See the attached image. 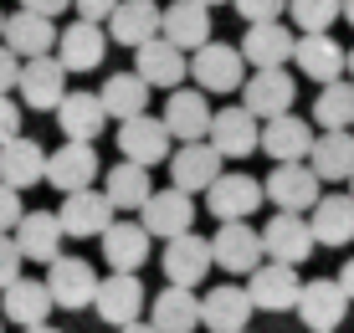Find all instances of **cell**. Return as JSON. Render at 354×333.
Returning <instances> with one entry per match:
<instances>
[{"mask_svg": "<svg viewBox=\"0 0 354 333\" xmlns=\"http://www.w3.org/2000/svg\"><path fill=\"white\" fill-rule=\"evenodd\" d=\"M190 77L201 82L205 93H236L241 82H247V57H241V46L205 41L201 52L190 57Z\"/></svg>", "mask_w": 354, "mask_h": 333, "instance_id": "5b68a950", "label": "cell"}, {"mask_svg": "<svg viewBox=\"0 0 354 333\" xmlns=\"http://www.w3.org/2000/svg\"><path fill=\"white\" fill-rule=\"evenodd\" d=\"M139 220H144V226H149L160 241L185 236V231L195 226V200H190V190H180V184H169V190H154L149 200H144Z\"/></svg>", "mask_w": 354, "mask_h": 333, "instance_id": "d6986e66", "label": "cell"}, {"mask_svg": "<svg viewBox=\"0 0 354 333\" xmlns=\"http://www.w3.org/2000/svg\"><path fill=\"white\" fill-rule=\"evenodd\" d=\"M308 333H334V328H308Z\"/></svg>", "mask_w": 354, "mask_h": 333, "instance_id": "11a10c76", "label": "cell"}, {"mask_svg": "<svg viewBox=\"0 0 354 333\" xmlns=\"http://www.w3.org/2000/svg\"><path fill=\"white\" fill-rule=\"evenodd\" d=\"M267 200V184H257L252 175H241V169H226L221 180L205 190V211L216 220H252V211Z\"/></svg>", "mask_w": 354, "mask_h": 333, "instance_id": "ba28073f", "label": "cell"}, {"mask_svg": "<svg viewBox=\"0 0 354 333\" xmlns=\"http://www.w3.org/2000/svg\"><path fill=\"white\" fill-rule=\"evenodd\" d=\"M319 246H349L354 241V195H324L308 211Z\"/></svg>", "mask_w": 354, "mask_h": 333, "instance_id": "74e56055", "label": "cell"}, {"mask_svg": "<svg viewBox=\"0 0 354 333\" xmlns=\"http://www.w3.org/2000/svg\"><path fill=\"white\" fill-rule=\"evenodd\" d=\"M21 216H26V205H21V190L0 180V231H16Z\"/></svg>", "mask_w": 354, "mask_h": 333, "instance_id": "7bdbcfd3", "label": "cell"}, {"mask_svg": "<svg viewBox=\"0 0 354 333\" xmlns=\"http://www.w3.org/2000/svg\"><path fill=\"white\" fill-rule=\"evenodd\" d=\"M252 313H257V303H252V292L247 287H211L201 298V323L205 333H236V328H247L252 323Z\"/></svg>", "mask_w": 354, "mask_h": 333, "instance_id": "83f0119b", "label": "cell"}, {"mask_svg": "<svg viewBox=\"0 0 354 333\" xmlns=\"http://www.w3.org/2000/svg\"><path fill=\"white\" fill-rule=\"evenodd\" d=\"M216 267V251L205 236H195V231H185V236H169L165 241V277L180 282V287H201L205 272Z\"/></svg>", "mask_w": 354, "mask_h": 333, "instance_id": "ffe728a7", "label": "cell"}, {"mask_svg": "<svg viewBox=\"0 0 354 333\" xmlns=\"http://www.w3.org/2000/svg\"><path fill=\"white\" fill-rule=\"evenodd\" d=\"M46 154L36 139H26V133H16L10 144H0V180L16 184V190H26V184H41L46 180Z\"/></svg>", "mask_w": 354, "mask_h": 333, "instance_id": "1f68e13d", "label": "cell"}, {"mask_svg": "<svg viewBox=\"0 0 354 333\" xmlns=\"http://www.w3.org/2000/svg\"><path fill=\"white\" fill-rule=\"evenodd\" d=\"M21 67H26V57H16L6 41H0V93L21 88Z\"/></svg>", "mask_w": 354, "mask_h": 333, "instance_id": "ee69618b", "label": "cell"}, {"mask_svg": "<svg viewBox=\"0 0 354 333\" xmlns=\"http://www.w3.org/2000/svg\"><path fill=\"white\" fill-rule=\"evenodd\" d=\"M149 323L160 333H195L201 328V298H195V287L169 282L160 298H154V307H149Z\"/></svg>", "mask_w": 354, "mask_h": 333, "instance_id": "d6a6232c", "label": "cell"}, {"mask_svg": "<svg viewBox=\"0 0 354 333\" xmlns=\"http://www.w3.org/2000/svg\"><path fill=\"white\" fill-rule=\"evenodd\" d=\"M144 282H139V272H113V277H103L97 282V298H93V313L103 318L108 328H124V323H133V318L144 313Z\"/></svg>", "mask_w": 354, "mask_h": 333, "instance_id": "5bb4252c", "label": "cell"}, {"mask_svg": "<svg viewBox=\"0 0 354 333\" xmlns=\"http://www.w3.org/2000/svg\"><path fill=\"white\" fill-rule=\"evenodd\" d=\"M292 67H298L308 82H334V77H344V72H349V52L328 31H298Z\"/></svg>", "mask_w": 354, "mask_h": 333, "instance_id": "9a60e30c", "label": "cell"}, {"mask_svg": "<svg viewBox=\"0 0 354 333\" xmlns=\"http://www.w3.org/2000/svg\"><path fill=\"white\" fill-rule=\"evenodd\" d=\"M108 46H113V36H108L103 21H82V16H77V21L62 31V41H57V57H62L67 72H93V67H103Z\"/></svg>", "mask_w": 354, "mask_h": 333, "instance_id": "ac0fdd59", "label": "cell"}, {"mask_svg": "<svg viewBox=\"0 0 354 333\" xmlns=\"http://www.w3.org/2000/svg\"><path fill=\"white\" fill-rule=\"evenodd\" d=\"M133 72H139L149 88H180V82L190 77V57H185V46H175L160 31L154 41L133 46Z\"/></svg>", "mask_w": 354, "mask_h": 333, "instance_id": "9c48e42d", "label": "cell"}, {"mask_svg": "<svg viewBox=\"0 0 354 333\" xmlns=\"http://www.w3.org/2000/svg\"><path fill=\"white\" fill-rule=\"evenodd\" d=\"M103 190H108V200H113L118 211H144V200L154 195L149 164H139V159H124V164H113V169L103 175Z\"/></svg>", "mask_w": 354, "mask_h": 333, "instance_id": "8d00e7d4", "label": "cell"}, {"mask_svg": "<svg viewBox=\"0 0 354 333\" xmlns=\"http://www.w3.org/2000/svg\"><path fill=\"white\" fill-rule=\"evenodd\" d=\"M62 226H67V236H77V241H88V236H103L108 226L118 220V205L108 200V190H72L62 195Z\"/></svg>", "mask_w": 354, "mask_h": 333, "instance_id": "30bf717a", "label": "cell"}, {"mask_svg": "<svg viewBox=\"0 0 354 333\" xmlns=\"http://www.w3.org/2000/svg\"><path fill=\"white\" fill-rule=\"evenodd\" d=\"M165 31V10L160 0H118V10L108 16V36L118 46H144Z\"/></svg>", "mask_w": 354, "mask_h": 333, "instance_id": "4316f807", "label": "cell"}, {"mask_svg": "<svg viewBox=\"0 0 354 333\" xmlns=\"http://www.w3.org/2000/svg\"><path fill=\"white\" fill-rule=\"evenodd\" d=\"M308 164L319 169V180H349L354 175V129H324L319 139H313V154Z\"/></svg>", "mask_w": 354, "mask_h": 333, "instance_id": "d590c367", "label": "cell"}, {"mask_svg": "<svg viewBox=\"0 0 354 333\" xmlns=\"http://www.w3.org/2000/svg\"><path fill=\"white\" fill-rule=\"evenodd\" d=\"M21 133V103L10 93H0V144H10Z\"/></svg>", "mask_w": 354, "mask_h": 333, "instance_id": "f6af8a7d", "label": "cell"}, {"mask_svg": "<svg viewBox=\"0 0 354 333\" xmlns=\"http://www.w3.org/2000/svg\"><path fill=\"white\" fill-rule=\"evenodd\" d=\"M113 333H160L154 323H139V318H133V323H124V328H113Z\"/></svg>", "mask_w": 354, "mask_h": 333, "instance_id": "681fc988", "label": "cell"}, {"mask_svg": "<svg viewBox=\"0 0 354 333\" xmlns=\"http://www.w3.org/2000/svg\"><path fill=\"white\" fill-rule=\"evenodd\" d=\"M231 6H236V16L247 21H283L288 16V0H231Z\"/></svg>", "mask_w": 354, "mask_h": 333, "instance_id": "b9f144b4", "label": "cell"}, {"mask_svg": "<svg viewBox=\"0 0 354 333\" xmlns=\"http://www.w3.org/2000/svg\"><path fill=\"white\" fill-rule=\"evenodd\" d=\"M21 333H62V328H52V323H36V328H21Z\"/></svg>", "mask_w": 354, "mask_h": 333, "instance_id": "f907efd6", "label": "cell"}, {"mask_svg": "<svg viewBox=\"0 0 354 333\" xmlns=\"http://www.w3.org/2000/svg\"><path fill=\"white\" fill-rule=\"evenodd\" d=\"M0 318H6V313H0ZM0 333H6V328H0Z\"/></svg>", "mask_w": 354, "mask_h": 333, "instance_id": "680465c9", "label": "cell"}, {"mask_svg": "<svg viewBox=\"0 0 354 333\" xmlns=\"http://www.w3.org/2000/svg\"><path fill=\"white\" fill-rule=\"evenodd\" d=\"M67 77H72V72L62 67V57L46 52V57H31L26 67H21V88L16 93H21V103H26V108H36V113H46V108L57 113V103L72 93Z\"/></svg>", "mask_w": 354, "mask_h": 333, "instance_id": "52a82bcc", "label": "cell"}, {"mask_svg": "<svg viewBox=\"0 0 354 333\" xmlns=\"http://www.w3.org/2000/svg\"><path fill=\"white\" fill-rule=\"evenodd\" d=\"M97 241H103V256H108V267H113V272H139V267L149 262L154 231L144 226V220H113Z\"/></svg>", "mask_w": 354, "mask_h": 333, "instance_id": "484cf974", "label": "cell"}, {"mask_svg": "<svg viewBox=\"0 0 354 333\" xmlns=\"http://www.w3.org/2000/svg\"><path fill=\"white\" fill-rule=\"evenodd\" d=\"M6 21H10V16H0V41H6Z\"/></svg>", "mask_w": 354, "mask_h": 333, "instance_id": "f5cc1de1", "label": "cell"}, {"mask_svg": "<svg viewBox=\"0 0 354 333\" xmlns=\"http://www.w3.org/2000/svg\"><path fill=\"white\" fill-rule=\"evenodd\" d=\"M72 10H77L82 21H103L108 26V16L118 10V0H72Z\"/></svg>", "mask_w": 354, "mask_h": 333, "instance_id": "bcb514c9", "label": "cell"}, {"mask_svg": "<svg viewBox=\"0 0 354 333\" xmlns=\"http://www.w3.org/2000/svg\"><path fill=\"white\" fill-rule=\"evenodd\" d=\"M211 251H216V267L231 277H252L257 267L267 262V246H262V231H252L247 220H221L211 236Z\"/></svg>", "mask_w": 354, "mask_h": 333, "instance_id": "6da1fadb", "label": "cell"}, {"mask_svg": "<svg viewBox=\"0 0 354 333\" xmlns=\"http://www.w3.org/2000/svg\"><path fill=\"white\" fill-rule=\"evenodd\" d=\"M16 241H21V251H26V262L52 267L57 256H62L67 226H62V216H52V211H26L21 226H16Z\"/></svg>", "mask_w": 354, "mask_h": 333, "instance_id": "f546056e", "label": "cell"}, {"mask_svg": "<svg viewBox=\"0 0 354 333\" xmlns=\"http://www.w3.org/2000/svg\"><path fill=\"white\" fill-rule=\"evenodd\" d=\"M57 123H62L67 139H97L108 123V108H103V93H67L62 103H57Z\"/></svg>", "mask_w": 354, "mask_h": 333, "instance_id": "836d02e7", "label": "cell"}, {"mask_svg": "<svg viewBox=\"0 0 354 333\" xmlns=\"http://www.w3.org/2000/svg\"><path fill=\"white\" fill-rule=\"evenodd\" d=\"M97 169H103V159H97V149L88 139H67L62 149H52V159H46V184L52 190H88V184L97 180Z\"/></svg>", "mask_w": 354, "mask_h": 333, "instance_id": "7c38bea8", "label": "cell"}, {"mask_svg": "<svg viewBox=\"0 0 354 333\" xmlns=\"http://www.w3.org/2000/svg\"><path fill=\"white\" fill-rule=\"evenodd\" d=\"M262 246L272 262H292L303 267L313 251H319V236H313V220L298 216V211H277L272 220L262 226Z\"/></svg>", "mask_w": 354, "mask_h": 333, "instance_id": "277c9868", "label": "cell"}, {"mask_svg": "<svg viewBox=\"0 0 354 333\" xmlns=\"http://www.w3.org/2000/svg\"><path fill=\"white\" fill-rule=\"evenodd\" d=\"M211 108H205V88H169L165 97V123L180 144L190 139H211Z\"/></svg>", "mask_w": 354, "mask_h": 333, "instance_id": "d4e9b609", "label": "cell"}, {"mask_svg": "<svg viewBox=\"0 0 354 333\" xmlns=\"http://www.w3.org/2000/svg\"><path fill=\"white\" fill-rule=\"evenodd\" d=\"M211 0H169L165 6V36L185 52H201L211 41Z\"/></svg>", "mask_w": 354, "mask_h": 333, "instance_id": "4dcf8cb0", "label": "cell"}, {"mask_svg": "<svg viewBox=\"0 0 354 333\" xmlns=\"http://www.w3.org/2000/svg\"><path fill=\"white\" fill-rule=\"evenodd\" d=\"M247 292H252V303H257V313H288V307H298V298H303V277H298L292 262H272V256H267L257 272L247 277Z\"/></svg>", "mask_w": 354, "mask_h": 333, "instance_id": "8992f818", "label": "cell"}, {"mask_svg": "<svg viewBox=\"0 0 354 333\" xmlns=\"http://www.w3.org/2000/svg\"><path fill=\"white\" fill-rule=\"evenodd\" d=\"M52 287H46L41 277H16L6 287V298H0V313H6V323H16V328H36V323H46L52 318Z\"/></svg>", "mask_w": 354, "mask_h": 333, "instance_id": "cb8c5ba5", "label": "cell"}, {"mask_svg": "<svg viewBox=\"0 0 354 333\" xmlns=\"http://www.w3.org/2000/svg\"><path fill=\"white\" fill-rule=\"evenodd\" d=\"M169 144H175V133H169V123H165V113L154 118V113H139V118H129L124 129H118V154L124 159H139V164H165L169 154Z\"/></svg>", "mask_w": 354, "mask_h": 333, "instance_id": "8fae6325", "label": "cell"}, {"mask_svg": "<svg viewBox=\"0 0 354 333\" xmlns=\"http://www.w3.org/2000/svg\"><path fill=\"white\" fill-rule=\"evenodd\" d=\"M221 164H226V154L216 149L211 139H190V144H180V149L169 154V184H180V190H190V195H205L226 175Z\"/></svg>", "mask_w": 354, "mask_h": 333, "instance_id": "3957f363", "label": "cell"}, {"mask_svg": "<svg viewBox=\"0 0 354 333\" xmlns=\"http://www.w3.org/2000/svg\"><path fill=\"white\" fill-rule=\"evenodd\" d=\"M313 123L319 129H354V82H324L313 97Z\"/></svg>", "mask_w": 354, "mask_h": 333, "instance_id": "f35d334b", "label": "cell"}, {"mask_svg": "<svg viewBox=\"0 0 354 333\" xmlns=\"http://www.w3.org/2000/svg\"><path fill=\"white\" fill-rule=\"evenodd\" d=\"M313 123L308 118H292V113H277L262 123V154L272 164H292V159H308L313 154Z\"/></svg>", "mask_w": 354, "mask_h": 333, "instance_id": "7402d4cb", "label": "cell"}, {"mask_svg": "<svg viewBox=\"0 0 354 333\" xmlns=\"http://www.w3.org/2000/svg\"><path fill=\"white\" fill-rule=\"evenodd\" d=\"M288 16L298 31H328L344 16V0H288Z\"/></svg>", "mask_w": 354, "mask_h": 333, "instance_id": "ab89813d", "label": "cell"}, {"mask_svg": "<svg viewBox=\"0 0 354 333\" xmlns=\"http://www.w3.org/2000/svg\"><path fill=\"white\" fill-rule=\"evenodd\" d=\"M339 282H344V287H349V298H354V256H349L344 267H339Z\"/></svg>", "mask_w": 354, "mask_h": 333, "instance_id": "c3c4849f", "label": "cell"}, {"mask_svg": "<svg viewBox=\"0 0 354 333\" xmlns=\"http://www.w3.org/2000/svg\"><path fill=\"white\" fill-rule=\"evenodd\" d=\"M349 82H354V52H349Z\"/></svg>", "mask_w": 354, "mask_h": 333, "instance_id": "db71d44e", "label": "cell"}, {"mask_svg": "<svg viewBox=\"0 0 354 333\" xmlns=\"http://www.w3.org/2000/svg\"><path fill=\"white\" fill-rule=\"evenodd\" d=\"M349 287L339 277H313V282H303V298L292 313L303 318V328H339L344 323V313H349Z\"/></svg>", "mask_w": 354, "mask_h": 333, "instance_id": "4fadbf2b", "label": "cell"}, {"mask_svg": "<svg viewBox=\"0 0 354 333\" xmlns=\"http://www.w3.org/2000/svg\"><path fill=\"white\" fill-rule=\"evenodd\" d=\"M57 41H62V31H57V16H41V10H26L21 6L16 16L6 21V46L16 57H46V52H57Z\"/></svg>", "mask_w": 354, "mask_h": 333, "instance_id": "603a6c76", "label": "cell"}, {"mask_svg": "<svg viewBox=\"0 0 354 333\" xmlns=\"http://www.w3.org/2000/svg\"><path fill=\"white\" fill-rule=\"evenodd\" d=\"M349 195H354V175H349Z\"/></svg>", "mask_w": 354, "mask_h": 333, "instance_id": "9f6ffc18", "label": "cell"}, {"mask_svg": "<svg viewBox=\"0 0 354 333\" xmlns=\"http://www.w3.org/2000/svg\"><path fill=\"white\" fill-rule=\"evenodd\" d=\"M292 52H298V36L283 21H252L247 26V41H241L247 67H288Z\"/></svg>", "mask_w": 354, "mask_h": 333, "instance_id": "f1b7e54d", "label": "cell"}, {"mask_svg": "<svg viewBox=\"0 0 354 333\" xmlns=\"http://www.w3.org/2000/svg\"><path fill=\"white\" fill-rule=\"evenodd\" d=\"M267 200L277 205V211H313V205L324 200V180L319 169L308 164V159H292V164H272V175H267Z\"/></svg>", "mask_w": 354, "mask_h": 333, "instance_id": "7a4b0ae2", "label": "cell"}, {"mask_svg": "<svg viewBox=\"0 0 354 333\" xmlns=\"http://www.w3.org/2000/svg\"><path fill=\"white\" fill-rule=\"evenodd\" d=\"M236 333H247V328H236Z\"/></svg>", "mask_w": 354, "mask_h": 333, "instance_id": "91938a15", "label": "cell"}, {"mask_svg": "<svg viewBox=\"0 0 354 333\" xmlns=\"http://www.w3.org/2000/svg\"><path fill=\"white\" fill-rule=\"evenodd\" d=\"M103 108H108V118L113 123H129V118H139V113H149V82L139 77V72H113V77L103 82Z\"/></svg>", "mask_w": 354, "mask_h": 333, "instance_id": "e575fe53", "label": "cell"}, {"mask_svg": "<svg viewBox=\"0 0 354 333\" xmlns=\"http://www.w3.org/2000/svg\"><path fill=\"white\" fill-rule=\"evenodd\" d=\"M344 21H349V26H354V0H344Z\"/></svg>", "mask_w": 354, "mask_h": 333, "instance_id": "816d5d0a", "label": "cell"}, {"mask_svg": "<svg viewBox=\"0 0 354 333\" xmlns=\"http://www.w3.org/2000/svg\"><path fill=\"white\" fill-rule=\"evenodd\" d=\"M257 113L247 103H231V108H216L211 118V144L221 149L226 159H247L252 149H262V129H257Z\"/></svg>", "mask_w": 354, "mask_h": 333, "instance_id": "2e32d148", "label": "cell"}, {"mask_svg": "<svg viewBox=\"0 0 354 333\" xmlns=\"http://www.w3.org/2000/svg\"><path fill=\"white\" fill-rule=\"evenodd\" d=\"M211 6H221V0H211Z\"/></svg>", "mask_w": 354, "mask_h": 333, "instance_id": "6f0895ef", "label": "cell"}, {"mask_svg": "<svg viewBox=\"0 0 354 333\" xmlns=\"http://www.w3.org/2000/svg\"><path fill=\"white\" fill-rule=\"evenodd\" d=\"M46 287H52L57 307L82 313V307H93V298H97V272L82 256H57V262L46 267Z\"/></svg>", "mask_w": 354, "mask_h": 333, "instance_id": "e0dca14e", "label": "cell"}, {"mask_svg": "<svg viewBox=\"0 0 354 333\" xmlns=\"http://www.w3.org/2000/svg\"><path fill=\"white\" fill-rule=\"evenodd\" d=\"M21 262H26V251H21L16 231H0V292L21 277Z\"/></svg>", "mask_w": 354, "mask_h": 333, "instance_id": "60d3db41", "label": "cell"}, {"mask_svg": "<svg viewBox=\"0 0 354 333\" xmlns=\"http://www.w3.org/2000/svg\"><path fill=\"white\" fill-rule=\"evenodd\" d=\"M21 6H26V10H41V16H62L72 0H21Z\"/></svg>", "mask_w": 354, "mask_h": 333, "instance_id": "7dc6e473", "label": "cell"}, {"mask_svg": "<svg viewBox=\"0 0 354 333\" xmlns=\"http://www.w3.org/2000/svg\"><path fill=\"white\" fill-rule=\"evenodd\" d=\"M241 93H247V108L267 123V118H277V113H292L298 82H292L283 67H252V77L241 82Z\"/></svg>", "mask_w": 354, "mask_h": 333, "instance_id": "44dd1931", "label": "cell"}]
</instances>
